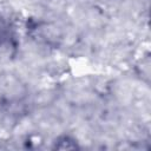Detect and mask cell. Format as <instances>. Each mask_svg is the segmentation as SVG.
Returning <instances> with one entry per match:
<instances>
[{
    "instance_id": "cell-1",
    "label": "cell",
    "mask_w": 151,
    "mask_h": 151,
    "mask_svg": "<svg viewBox=\"0 0 151 151\" xmlns=\"http://www.w3.org/2000/svg\"><path fill=\"white\" fill-rule=\"evenodd\" d=\"M54 149L57 150H76L79 149L77 142L70 136H61L54 142Z\"/></svg>"
}]
</instances>
